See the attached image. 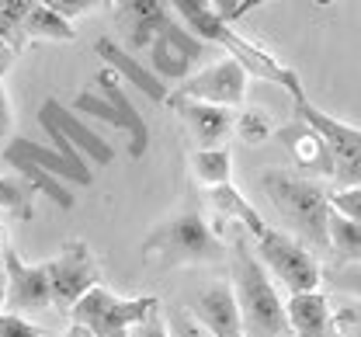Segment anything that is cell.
Returning <instances> with one entry per match:
<instances>
[{"label":"cell","instance_id":"1","mask_svg":"<svg viewBox=\"0 0 361 337\" xmlns=\"http://www.w3.org/2000/svg\"><path fill=\"white\" fill-rule=\"evenodd\" d=\"M233 295L240 306V324L247 337H288L285 302L264 271V261L250 250V240L236 233L233 240Z\"/></svg>","mask_w":361,"mask_h":337},{"label":"cell","instance_id":"2","mask_svg":"<svg viewBox=\"0 0 361 337\" xmlns=\"http://www.w3.org/2000/svg\"><path fill=\"white\" fill-rule=\"evenodd\" d=\"M261 188L268 192L274 202V209L281 212V219L302 237L306 243H313L319 250L330 247V192L316 181V178H302V174H288L271 167L261 174Z\"/></svg>","mask_w":361,"mask_h":337},{"label":"cell","instance_id":"3","mask_svg":"<svg viewBox=\"0 0 361 337\" xmlns=\"http://www.w3.org/2000/svg\"><path fill=\"white\" fill-rule=\"evenodd\" d=\"M226 254L223 240L212 233V226L202 219V212H180L157 226L142 240V257L160 268H184V264H209Z\"/></svg>","mask_w":361,"mask_h":337},{"label":"cell","instance_id":"4","mask_svg":"<svg viewBox=\"0 0 361 337\" xmlns=\"http://www.w3.org/2000/svg\"><path fill=\"white\" fill-rule=\"evenodd\" d=\"M149 310H160V302L153 295H139V299H122L104 286H94L84 292L66 313L73 324H84L94 337H129L133 324H139Z\"/></svg>","mask_w":361,"mask_h":337},{"label":"cell","instance_id":"5","mask_svg":"<svg viewBox=\"0 0 361 337\" xmlns=\"http://www.w3.org/2000/svg\"><path fill=\"white\" fill-rule=\"evenodd\" d=\"M295 101V115L302 122H310L316 133L323 136V143L330 146V157H334V178L341 181V188H355L361 185V129L348 125V122H337L334 115L319 111L310 104V97L292 94Z\"/></svg>","mask_w":361,"mask_h":337},{"label":"cell","instance_id":"6","mask_svg":"<svg viewBox=\"0 0 361 337\" xmlns=\"http://www.w3.org/2000/svg\"><path fill=\"white\" fill-rule=\"evenodd\" d=\"M257 257L264 261V268L274 271V278H278L288 292L319 289V278H323L319 261H316L299 240H292L288 233L268 226L264 237L257 240Z\"/></svg>","mask_w":361,"mask_h":337},{"label":"cell","instance_id":"7","mask_svg":"<svg viewBox=\"0 0 361 337\" xmlns=\"http://www.w3.org/2000/svg\"><path fill=\"white\" fill-rule=\"evenodd\" d=\"M52 282V306L70 310L84 292L101 286V264L94 261L87 240H66L52 261H45Z\"/></svg>","mask_w":361,"mask_h":337},{"label":"cell","instance_id":"8","mask_svg":"<svg viewBox=\"0 0 361 337\" xmlns=\"http://www.w3.org/2000/svg\"><path fill=\"white\" fill-rule=\"evenodd\" d=\"M247 66L236 56H226L219 63L198 70L195 77L180 80V97H195V101H209V104H226L236 108L247 97Z\"/></svg>","mask_w":361,"mask_h":337},{"label":"cell","instance_id":"9","mask_svg":"<svg viewBox=\"0 0 361 337\" xmlns=\"http://www.w3.org/2000/svg\"><path fill=\"white\" fill-rule=\"evenodd\" d=\"M4 271H7V310L25 313V310H45L52 306V282L45 264L21 261L18 250H4Z\"/></svg>","mask_w":361,"mask_h":337},{"label":"cell","instance_id":"10","mask_svg":"<svg viewBox=\"0 0 361 337\" xmlns=\"http://www.w3.org/2000/svg\"><path fill=\"white\" fill-rule=\"evenodd\" d=\"M4 160L14 167V164H39L45 171H52L56 178H63L66 185H80V188H90L94 185V171L90 167H77L70 164L56 146H45V143H35L28 136H11L4 143Z\"/></svg>","mask_w":361,"mask_h":337},{"label":"cell","instance_id":"11","mask_svg":"<svg viewBox=\"0 0 361 337\" xmlns=\"http://www.w3.org/2000/svg\"><path fill=\"white\" fill-rule=\"evenodd\" d=\"M171 18V0H115V25L126 32L133 49L149 46Z\"/></svg>","mask_w":361,"mask_h":337},{"label":"cell","instance_id":"12","mask_svg":"<svg viewBox=\"0 0 361 337\" xmlns=\"http://www.w3.org/2000/svg\"><path fill=\"white\" fill-rule=\"evenodd\" d=\"M178 115L188 122L191 136L198 146H223L233 129H236V115L226 104H209V101H195V97H174Z\"/></svg>","mask_w":361,"mask_h":337},{"label":"cell","instance_id":"13","mask_svg":"<svg viewBox=\"0 0 361 337\" xmlns=\"http://www.w3.org/2000/svg\"><path fill=\"white\" fill-rule=\"evenodd\" d=\"M285 317H288V334H295V337H337L330 299L319 289L288 292Z\"/></svg>","mask_w":361,"mask_h":337},{"label":"cell","instance_id":"14","mask_svg":"<svg viewBox=\"0 0 361 337\" xmlns=\"http://www.w3.org/2000/svg\"><path fill=\"white\" fill-rule=\"evenodd\" d=\"M39 118H49V122H52V125H56V129H59V133H63L70 143L77 146V149H80L87 160H94L97 167H108V164L115 160V149L104 143V140H101V136H97L90 125H84V122H80V118H77V115H73L66 104H59L56 97L42 101Z\"/></svg>","mask_w":361,"mask_h":337},{"label":"cell","instance_id":"15","mask_svg":"<svg viewBox=\"0 0 361 337\" xmlns=\"http://www.w3.org/2000/svg\"><path fill=\"white\" fill-rule=\"evenodd\" d=\"M94 52H97V59H104L108 63V70H115L126 84H133L135 91H142V94L149 97V101H167V84L142 63V59H135L133 52H126V49L118 46V42H111V39H97L94 42Z\"/></svg>","mask_w":361,"mask_h":337},{"label":"cell","instance_id":"16","mask_svg":"<svg viewBox=\"0 0 361 337\" xmlns=\"http://www.w3.org/2000/svg\"><path fill=\"white\" fill-rule=\"evenodd\" d=\"M278 143L292 153V160L302 167V171H319V174H334V157H330V146L323 143V136L316 133L310 122H302L295 115L292 125H281L278 133Z\"/></svg>","mask_w":361,"mask_h":337},{"label":"cell","instance_id":"17","mask_svg":"<svg viewBox=\"0 0 361 337\" xmlns=\"http://www.w3.org/2000/svg\"><path fill=\"white\" fill-rule=\"evenodd\" d=\"M195 317L212 331V337H247L243 324H240V306H236V295H233L229 282L202 292L195 299Z\"/></svg>","mask_w":361,"mask_h":337},{"label":"cell","instance_id":"18","mask_svg":"<svg viewBox=\"0 0 361 337\" xmlns=\"http://www.w3.org/2000/svg\"><path fill=\"white\" fill-rule=\"evenodd\" d=\"M94 87L101 91V94L108 97L115 108H118V115L126 118V136H129V157L139 160L142 153H146V146H149V125H146V118L139 115V108L133 104V97L126 94V87H122V80H118V73L115 70H101L97 77H94Z\"/></svg>","mask_w":361,"mask_h":337},{"label":"cell","instance_id":"19","mask_svg":"<svg viewBox=\"0 0 361 337\" xmlns=\"http://www.w3.org/2000/svg\"><path fill=\"white\" fill-rule=\"evenodd\" d=\"M73 39H77L73 21L63 18L59 11H52L49 4H39L18 32V49H25L28 42H73Z\"/></svg>","mask_w":361,"mask_h":337},{"label":"cell","instance_id":"20","mask_svg":"<svg viewBox=\"0 0 361 337\" xmlns=\"http://www.w3.org/2000/svg\"><path fill=\"white\" fill-rule=\"evenodd\" d=\"M209 192H212V202L223 209L226 216H229V219H236V226H243L254 240H261V237H264L268 223L261 219V212H257V209H254L243 195L236 192L233 185H219V188H209Z\"/></svg>","mask_w":361,"mask_h":337},{"label":"cell","instance_id":"21","mask_svg":"<svg viewBox=\"0 0 361 337\" xmlns=\"http://www.w3.org/2000/svg\"><path fill=\"white\" fill-rule=\"evenodd\" d=\"M191 171H195V178L205 188L229 185V174H233V153H229V146H198L191 153Z\"/></svg>","mask_w":361,"mask_h":337},{"label":"cell","instance_id":"22","mask_svg":"<svg viewBox=\"0 0 361 337\" xmlns=\"http://www.w3.org/2000/svg\"><path fill=\"white\" fill-rule=\"evenodd\" d=\"M326 233H330V250L344 261V264H361V223L330 209V223H326Z\"/></svg>","mask_w":361,"mask_h":337},{"label":"cell","instance_id":"23","mask_svg":"<svg viewBox=\"0 0 361 337\" xmlns=\"http://www.w3.org/2000/svg\"><path fill=\"white\" fill-rule=\"evenodd\" d=\"M191 59L174 49L164 35H157L153 42H149V70L160 77V80H188L191 77Z\"/></svg>","mask_w":361,"mask_h":337},{"label":"cell","instance_id":"24","mask_svg":"<svg viewBox=\"0 0 361 337\" xmlns=\"http://www.w3.org/2000/svg\"><path fill=\"white\" fill-rule=\"evenodd\" d=\"M35 185L18 174V178H0V209L18 216V219H32V209H35Z\"/></svg>","mask_w":361,"mask_h":337},{"label":"cell","instance_id":"25","mask_svg":"<svg viewBox=\"0 0 361 337\" xmlns=\"http://www.w3.org/2000/svg\"><path fill=\"white\" fill-rule=\"evenodd\" d=\"M14 171L25 174V178L35 185V192H42L45 198H52L59 209H73V205H77V198H73V192H70V185H66L63 178H56L52 171H45V167H39V164H14Z\"/></svg>","mask_w":361,"mask_h":337},{"label":"cell","instance_id":"26","mask_svg":"<svg viewBox=\"0 0 361 337\" xmlns=\"http://www.w3.org/2000/svg\"><path fill=\"white\" fill-rule=\"evenodd\" d=\"M45 4V0H0V35L11 42V49L18 52V32L25 25V18Z\"/></svg>","mask_w":361,"mask_h":337},{"label":"cell","instance_id":"27","mask_svg":"<svg viewBox=\"0 0 361 337\" xmlns=\"http://www.w3.org/2000/svg\"><path fill=\"white\" fill-rule=\"evenodd\" d=\"M73 108H77V111H84V115H94V118H101V122H108V125H115V129H122V133H126V118L118 115V108H115L104 94L97 97L94 91H84V94H77Z\"/></svg>","mask_w":361,"mask_h":337},{"label":"cell","instance_id":"28","mask_svg":"<svg viewBox=\"0 0 361 337\" xmlns=\"http://www.w3.org/2000/svg\"><path fill=\"white\" fill-rule=\"evenodd\" d=\"M323 278L330 282V289L361 299V264H337V268H326Z\"/></svg>","mask_w":361,"mask_h":337},{"label":"cell","instance_id":"29","mask_svg":"<svg viewBox=\"0 0 361 337\" xmlns=\"http://www.w3.org/2000/svg\"><path fill=\"white\" fill-rule=\"evenodd\" d=\"M167 331L171 337H212V331L195 317V310H171V317H167Z\"/></svg>","mask_w":361,"mask_h":337},{"label":"cell","instance_id":"30","mask_svg":"<svg viewBox=\"0 0 361 337\" xmlns=\"http://www.w3.org/2000/svg\"><path fill=\"white\" fill-rule=\"evenodd\" d=\"M243 143H264L268 140V118L261 115V111H243V115H236V129H233Z\"/></svg>","mask_w":361,"mask_h":337},{"label":"cell","instance_id":"31","mask_svg":"<svg viewBox=\"0 0 361 337\" xmlns=\"http://www.w3.org/2000/svg\"><path fill=\"white\" fill-rule=\"evenodd\" d=\"M39 125H42V129H45V136H49V143L56 146V149H59V153H63V157H66L70 164H77V167H87V157H84V153H80L77 146L70 143V140H66V136H63V133H59V129H56V125H52L49 118H39Z\"/></svg>","mask_w":361,"mask_h":337},{"label":"cell","instance_id":"32","mask_svg":"<svg viewBox=\"0 0 361 337\" xmlns=\"http://www.w3.org/2000/svg\"><path fill=\"white\" fill-rule=\"evenodd\" d=\"M330 209H337V212H344V216H351V219L361 223V185L330 192Z\"/></svg>","mask_w":361,"mask_h":337},{"label":"cell","instance_id":"33","mask_svg":"<svg viewBox=\"0 0 361 337\" xmlns=\"http://www.w3.org/2000/svg\"><path fill=\"white\" fill-rule=\"evenodd\" d=\"M0 337H42V331L32 327L21 313H0Z\"/></svg>","mask_w":361,"mask_h":337},{"label":"cell","instance_id":"34","mask_svg":"<svg viewBox=\"0 0 361 337\" xmlns=\"http://www.w3.org/2000/svg\"><path fill=\"white\" fill-rule=\"evenodd\" d=\"M334 324L341 327L344 337H361V299L358 302H348L344 310L334 313Z\"/></svg>","mask_w":361,"mask_h":337},{"label":"cell","instance_id":"35","mask_svg":"<svg viewBox=\"0 0 361 337\" xmlns=\"http://www.w3.org/2000/svg\"><path fill=\"white\" fill-rule=\"evenodd\" d=\"M129 337H171V331H167V320H160V313L149 310L139 324H133Z\"/></svg>","mask_w":361,"mask_h":337},{"label":"cell","instance_id":"36","mask_svg":"<svg viewBox=\"0 0 361 337\" xmlns=\"http://www.w3.org/2000/svg\"><path fill=\"white\" fill-rule=\"evenodd\" d=\"M52 11H59L63 18H80V14H87L90 7H97V4H104V0H45Z\"/></svg>","mask_w":361,"mask_h":337},{"label":"cell","instance_id":"37","mask_svg":"<svg viewBox=\"0 0 361 337\" xmlns=\"http://www.w3.org/2000/svg\"><path fill=\"white\" fill-rule=\"evenodd\" d=\"M240 4H243V0H209L212 14H216V18H223L226 25H233V21H240V18H243Z\"/></svg>","mask_w":361,"mask_h":337},{"label":"cell","instance_id":"38","mask_svg":"<svg viewBox=\"0 0 361 337\" xmlns=\"http://www.w3.org/2000/svg\"><path fill=\"white\" fill-rule=\"evenodd\" d=\"M171 7L180 14V21L195 18L198 11H209V0H171Z\"/></svg>","mask_w":361,"mask_h":337},{"label":"cell","instance_id":"39","mask_svg":"<svg viewBox=\"0 0 361 337\" xmlns=\"http://www.w3.org/2000/svg\"><path fill=\"white\" fill-rule=\"evenodd\" d=\"M7 129H11V108H7V97H4V87H0V140L4 143H7Z\"/></svg>","mask_w":361,"mask_h":337},{"label":"cell","instance_id":"40","mask_svg":"<svg viewBox=\"0 0 361 337\" xmlns=\"http://www.w3.org/2000/svg\"><path fill=\"white\" fill-rule=\"evenodd\" d=\"M11 59H14V49H11V42H7V39L0 35V73H4V70L11 66Z\"/></svg>","mask_w":361,"mask_h":337},{"label":"cell","instance_id":"41","mask_svg":"<svg viewBox=\"0 0 361 337\" xmlns=\"http://www.w3.org/2000/svg\"><path fill=\"white\" fill-rule=\"evenodd\" d=\"M59 337H94V334H90V331L84 327V324H73V327H70L66 334H59Z\"/></svg>","mask_w":361,"mask_h":337},{"label":"cell","instance_id":"42","mask_svg":"<svg viewBox=\"0 0 361 337\" xmlns=\"http://www.w3.org/2000/svg\"><path fill=\"white\" fill-rule=\"evenodd\" d=\"M4 302H7V271L0 268V310H4Z\"/></svg>","mask_w":361,"mask_h":337}]
</instances>
